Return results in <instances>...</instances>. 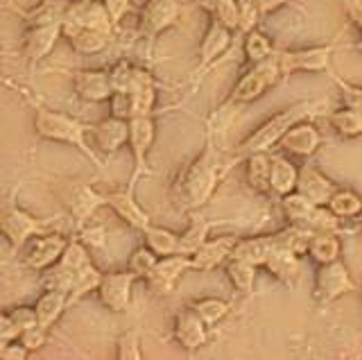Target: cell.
<instances>
[{"mask_svg":"<svg viewBox=\"0 0 362 360\" xmlns=\"http://www.w3.org/2000/svg\"><path fill=\"white\" fill-rule=\"evenodd\" d=\"M88 141L90 148L100 150L102 154L118 152L127 143V120L120 118H107L98 125H88Z\"/></svg>","mask_w":362,"mask_h":360,"instance_id":"cell-14","label":"cell"},{"mask_svg":"<svg viewBox=\"0 0 362 360\" xmlns=\"http://www.w3.org/2000/svg\"><path fill=\"white\" fill-rule=\"evenodd\" d=\"M105 204L111 207L118 213V218L124 220L134 229L143 231L147 224H150V216H147V211L141 209L139 202L134 199L132 190H116V193L105 195Z\"/></svg>","mask_w":362,"mask_h":360,"instance_id":"cell-20","label":"cell"},{"mask_svg":"<svg viewBox=\"0 0 362 360\" xmlns=\"http://www.w3.org/2000/svg\"><path fill=\"white\" fill-rule=\"evenodd\" d=\"M45 333L48 331H43L41 326H32V329H25L18 333L16 342H21L28 352H37V349H41L45 344Z\"/></svg>","mask_w":362,"mask_h":360,"instance_id":"cell-48","label":"cell"},{"mask_svg":"<svg viewBox=\"0 0 362 360\" xmlns=\"http://www.w3.org/2000/svg\"><path fill=\"white\" fill-rule=\"evenodd\" d=\"M326 209L339 220H351L358 218L362 211V199L354 190H335L331 199L326 202Z\"/></svg>","mask_w":362,"mask_h":360,"instance_id":"cell-35","label":"cell"},{"mask_svg":"<svg viewBox=\"0 0 362 360\" xmlns=\"http://www.w3.org/2000/svg\"><path fill=\"white\" fill-rule=\"evenodd\" d=\"M190 308L197 313V318L211 326V324H218L220 320L226 318V313H229V303L224 299H218V297H206V299H199L195 303H190Z\"/></svg>","mask_w":362,"mask_h":360,"instance_id":"cell-42","label":"cell"},{"mask_svg":"<svg viewBox=\"0 0 362 360\" xmlns=\"http://www.w3.org/2000/svg\"><path fill=\"white\" fill-rule=\"evenodd\" d=\"M62 28H93L105 35L113 32L102 0H71L62 18Z\"/></svg>","mask_w":362,"mask_h":360,"instance_id":"cell-9","label":"cell"},{"mask_svg":"<svg viewBox=\"0 0 362 360\" xmlns=\"http://www.w3.org/2000/svg\"><path fill=\"white\" fill-rule=\"evenodd\" d=\"M109 82H111V91H124L132 93L136 88H141L145 84H152V75L147 73L141 66H134L132 62H118L113 64L107 71Z\"/></svg>","mask_w":362,"mask_h":360,"instance_id":"cell-23","label":"cell"},{"mask_svg":"<svg viewBox=\"0 0 362 360\" xmlns=\"http://www.w3.org/2000/svg\"><path fill=\"white\" fill-rule=\"evenodd\" d=\"M297 168L290 163V159L281 154L269 156V190L276 195H288L297 186Z\"/></svg>","mask_w":362,"mask_h":360,"instance_id":"cell-27","label":"cell"},{"mask_svg":"<svg viewBox=\"0 0 362 360\" xmlns=\"http://www.w3.org/2000/svg\"><path fill=\"white\" fill-rule=\"evenodd\" d=\"M173 333L177 337V342L188 349V352H195V349L204 347L209 340V333H206V324H204L197 313L192 310L190 306L181 308L175 315V324H173Z\"/></svg>","mask_w":362,"mask_h":360,"instance_id":"cell-17","label":"cell"},{"mask_svg":"<svg viewBox=\"0 0 362 360\" xmlns=\"http://www.w3.org/2000/svg\"><path fill=\"white\" fill-rule=\"evenodd\" d=\"M62 37V23H52V25H37V28H28L25 39H23V57L30 64H39L50 54L54 48V43Z\"/></svg>","mask_w":362,"mask_h":360,"instance_id":"cell-16","label":"cell"},{"mask_svg":"<svg viewBox=\"0 0 362 360\" xmlns=\"http://www.w3.org/2000/svg\"><path fill=\"white\" fill-rule=\"evenodd\" d=\"M281 207H283V213L288 216V220H290L292 224H299V227H301V224L305 222V218L310 216V211H313L317 204H313L310 199H305L301 193H297V190H292V193L283 195Z\"/></svg>","mask_w":362,"mask_h":360,"instance_id":"cell-41","label":"cell"},{"mask_svg":"<svg viewBox=\"0 0 362 360\" xmlns=\"http://www.w3.org/2000/svg\"><path fill=\"white\" fill-rule=\"evenodd\" d=\"M62 37L68 39L71 48L82 54H95L109 46V37L93 28H62Z\"/></svg>","mask_w":362,"mask_h":360,"instance_id":"cell-25","label":"cell"},{"mask_svg":"<svg viewBox=\"0 0 362 360\" xmlns=\"http://www.w3.org/2000/svg\"><path fill=\"white\" fill-rule=\"evenodd\" d=\"M328 122L331 127L344 139H356L362 134V114L360 109L354 107H344V109H337L328 116Z\"/></svg>","mask_w":362,"mask_h":360,"instance_id":"cell-36","label":"cell"},{"mask_svg":"<svg viewBox=\"0 0 362 360\" xmlns=\"http://www.w3.org/2000/svg\"><path fill=\"white\" fill-rule=\"evenodd\" d=\"M154 137H156V127H154L152 114L132 116L127 120V143L134 152V170H132L129 186H127V190H132V193L136 188V182L147 173V152L152 148Z\"/></svg>","mask_w":362,"mask_h":360,"instance_id":"cell-5","label":"cell"},{"mask_svg":"<svg viewBox=\"0 0 362 360\" xmlns=\"http://www.w3.org/2000/svg\"><path fill=\"white\" fill-rule=\"evenodd\" d=\"M297 193H301L305 199H310L317 207H326V202L331 199L335 193V184L328 177H324L320 170L315 168H303L297 173V186H294Z\"/></svg>","mask_w":362,"mask_h":360,"instance_id":"cell-19","label":"cell"},{"mask_svg":"<svg viewBox=\"0 0 362 360\" xmlns=\"http://www.w3.org/2000/svg\"><path fill=\"white\" fill-rule=\"evenodd\" d=\"M224 173H226L224 159L220 156V150H218V145H215L213 137H209L204 152L197 159H192L175 179L173 199L177 209L190 211V209L206 204Z\"/></svg>","mask_w":362,"mask_h":360,"instance_id":"cell-1","label":"cell"},{"mask_svg":"<svg viewBox=\"0 0 362 360\" xmlns=\"http://www.w3.org/2000/svg\"><path fill=\"white\" fill-rule=\"evenodd\" d=\"M274 43H272L263 32H258L256 28L254 30H249L247 35H245V41H243V52H245V57L249 64H258V62H263L267 57H272L274 54Z\"/></svg>","mask_w":362,"mask_h":360,"instance_id":"cell-37","label":"cell"},{"mask_svg":"<svg viewBox=\"0 0 362 360\" xmlns=\"http://www.w3.org/2000/svg\"><path fill=\"white\" fill-rule=\"evenodd\" d=\"M18 337V329L11 324L7 313H0V342H11Z\"/></svg>","mask_w":362,"mask_h":360,"instance_id":"cell-51","label":"cell"},{"mask_svg":"<svg viewBox=\"0 0 362 360\" xmlns=\"http://www.w3.org/2000/svg\"><path fill=\"white\" fill-rule=\"evenodd\" d=\"M45 229V222L30 216L28 211L18 207H3L0 209V233L14 252H18L32 236H37Z\"/></svg>","mask_w":362,"mask_h":360,"instance_id":"cell-8","label":"cell"},{"mask_svg":"<svg viewBox=\"0 0 362 360\" xmlns=\"http://www.w3.org/2000/svg\"><path fill=\"white\" fill-rule=\"evenodd\" d=\"M100 207H105V195H100L98 190H93L90 186H75L73 199H71V213L79 224L90 220V216H93Z\"/></svg>","mask_w":362,"mask_h":360,"instance_id":"cell-29","label":"cell"},{"mask_svg":"<svg viewBox=\"0 0 362 360\" xmlns=\"http://www.w3.org/2000/svg\"><path fill=\"white\" fill-rule=\"evenodd\" d=\"M335 52V41L324 43V46L301 48V50H276V62L281 75L308 71V73H322L331 71V57Z\"/></svg>","mask_w":362,"mask_h":360,"instance_id":"cell-6","label":"cell"},{"mask_svg":"<svg viewBox=\"0 0 362 360\" xmlns=\"http://www.w3.org/2000/svg\"><path fill=\"white\" fill-rule=\"evenodd\" d=\"M188 269H192L190 265V256L186 254H168V256H158L154 267L150 269V274H147V284L152 286V290L161 292V295H168V292H173L175 284L184 277Z\"/></svg>","mask_w":362,"mask_h":360,"instance_id":"cell-12","label":"cell"},{"mask_svg":"<svg viewBox=\"0 0 362 360\" xmlns=\"http://www.w3.org/2000/svg\"><path fill=\"white\" fill-rule=\"evenodd\" d=\"M247 184L256 193H267L269 190V154L256 152L247 156Z\"/></svg>","mask_w":362,"mask_h":360,"instance_id":"cell-34","label":"cell"},{"mask_svg":"<svg viewBox=\"0 0 362 360\" xmlns=\"http://www.w3.org/2000/svg\"><path fill=\"white\" fill-rule=\"evenodd\" d=\"M272 236V245L274 247H283V250H290L292 254L303 256L305 250H308V240L313 231L299 227V224H290V227L281 229L276 233H269Z\"/></svg>","mask_w":362,"mask_h":360,"instance_id":"cell-33","label":"cell"},{"mask_svg":"<svg viewBox=\"0 0 362 360\" xmlns=\"http://www.w3.org/2000/svg\"><path fill=\"white\" fill-rule=\"evenodd\" d=\"M143 233H145V245L150 247L156 256L177 254V238H179L177 233L161 229V227H152V224H147Z\"/></svg>","mask_w":362,"mask_h":360,"instance_id":"cell-40","label":"cell"},{"mask_svg":"<svg viewBox=\"0 0 362 360\" xmlns=\"http://www.w3.org/2000/svg\"><path fill=\"white\" fill-rule=\"evenodd\" d=\"M34 132H37L41 139L71 143L84 156H88L95 166H102L95 150L90 148V143H88V125H84V122L66 116L62 111L39 107L37 114H34Z\"/></svg>","mask_w":362,"mask_h":360,"instance_id":"cell-3","label":"cell"},{"mask_svg":"<svg viewBox=\"0 0 362 360\" xmlns=\"http://www.w3.org/2000/svg\"><path fill=\"white\" fill-rule=\"evenodd\" d=\"M75 93L86 103H105L111 98V82L105 71H79L73 80Z\"/></svg>","mask_w":362,"mask_h":360,"instance_id":"cell-22","label":"cell"},{"mask_svg":"<svg viewBox=\"0 0 362 360\" xmlns=\"http://www.w3.org/2000/svg\"><path fill=\"white\" fill-rule=\"evenodd\" d=\"M238 7V32L247 35L249 30H254L260 21V9L256 0H235Z\"/></svg>","mask_w":362,"mask_h":360,"instance_id":"cell-43","label":"cell"},{"mask_svg":"<svg viewBox=\"0 0 362 360\" xmlns=\"http://www.w3.org/2000/svg\"><path fill=\"white\" fill-rule=\"evenodd\" d=\"M235 245V238H218V240H204L195 252L190 254V265L192 269L199 272H211L213 267H218L229 258L231 250Z\"/></svg>","mask_w":362,"mask_h":360,"instance_id":"cell-21","label":"cell"},{"mask_svg":"<svg viewBox=\"0 0 362 360\" xmlns=\"http://www.w3.org/2000/svg\"><path fill=\"white\" fill-rule=\"evenodd\" d=\"M102 279V272L93 265V263H84L82 267H77L73 272V284H71V290H68V306L75 301H79L82 297H86L88 292L98 290V284Z\"/></svg>","mask_w":362,"mask_h":360,"instance_id":"cell-31","label":"cell"},{"mask_svg":"<svg viewBox=\"0 0 362 360\" xmlns=\"http://www.w3.org/2000/svg\"><path fill=\"white\" fill-rule=\"evenodd\" d=\"M211 16L222 23L224 28H229L231 32L238 30V7H235V0H215V7Z\"/></svg>","mask_w":362,"mask_h":360,"instance_id":"cell-45","label":"cell"},{"mask_svg":"<svg viewBox=\"0 0 362 360\" xmlns=\"http://www.w3.org/2000/svg\"><path fill=\"white\" fill-rule=\"evenodd\" d=\"M272 250H274V245H272V236H258V238L235 240L229 256L243 258V261L252 263L254 267H260L265 263V258Z\"/></svg>","mask_w":362,"mask_h":360,"instance_id":"cell-30","label":"cell"},{"mask_svg":"<svg viewBox=\"0 0 362 360\" xmlns=\"http://www.w3.org/2000/svg\"><path fill=\"white\" fill-rule=\"evenodd\" d=\"M211 227H213V224L206 222L204 218H195V220L190 222V227L186 229V233H181L179 238H177V252L190 256L204 240L209 238Z\"/></svg>","mask_w":362,"mask_h":360,"instance_id":"cell-39","label":"cell"},{"mask_svg":"<svg viewBox=\"0 0 362 360\" xmlns=\"http://www.w3.org/2000/svg\"><path fill=\"white\" fill-rule=\"evenodd\" d=\"M179 18L177 0H147L139 16V32L143 39L154 41L163 30L175 25Z\"/></svg>","mask_w":362,"mask_h":360,"instance_id":"cell-10","label":"cell"},{"mask_svg":"<svg viewBox=\"0 0 362 360\" xmlns=\"http://www.w3.org/2000/svg\"><path fill=\"white\" fill-rule=\"evenodd\" d=\"M68 3H71V0H41L39 5H34L28 12H21V16L25 21L28 28L62 23Z\"/></svg>","mask_w":362,"mask_h":360,"instance_id":"cell-28","label":"cell"},{"mask_svg":"<svg viewBox=\"0 0 362 360\" xmlns=\"http://www.w3.org/2000/svg\"><path fill=\"white\" fill-rule=\"evenodd\" d=\"M134 274L129 269L124 272H113V274H102L98 284V295L100 301L113 313H124L132 303V286H134Z\"/></svg>","mask_w":362,"mask_h":360,"instance_id":"cell-13","label":"cell"},{"mask_svg":"<svg viewBox=\"0 0 362 360\" xmlns=\"http://www.w3.org/2000/svg\"><path fill=\"white\" fill-rule=\"evenodd\" d=\"M195 5L199 7V9H204V12H213V7H215V0H195Z\"/></svg>","mask_w":362,"mask_h":360,"instance_id":"cell-53","label":"cell"},{"mask_svg":"<svg viewBox=\"0 0 362 360\" xmlns=\"http://www.w3.org/2000/svg\"><path fill=\"white\" fill-rule=\"evenodd\" d=\"M267 267V272L279 279L281 284H286V286H294L297 284V279H299V256L297 254H292L290 250H283V247H274L267 258H265V263Z\"/></svg>","mask_w":362,"mask_h":360,"instance_id":"cell-24","label":"cell"},{"mask_svg":"<svg viewBox=\"0 0 362 360\" xmlns=\"http://www.w3.org/2000/svg\"><path fill=\"white\" fill-rule=\"evenodd\" d=\"M156 254L150 250V247H139L134 254H132V258H129V272L134 274V277H147L150 274V269L154 267V263H156Z\"/></svg>","mask_w":362,"mask_h":360,"instance_id":"cell-44","label":"cell"},{"mask_svg":"<svg viewBox=\"0 0 362 360\" xmlns=\"http://www.w3.org/2000/svg\"><path fill=\"white\" fill-rule=\"evenodd\" d=\"M231 39H233V32L229 28H224L222 23H218L215 18H211V25H209L206 35H204V39H202V46H199V64H197V71H195L197 82H202L206 71L213 69L222 54L229 50Z\"/></svg>","mask_w":362,"mask_h":360,"instance_id":"cell-11","label":"cell"},{"mask_svg":"<svg viewBox=\"0 0 362 360\" xmlns=\"http://www.w3.org/2000/svg\"><path fill=\"white\" fill-rule=\"evenodd\" d=\"M305 254H310L313 261L317 263H331L339 258V238L337 233H328V231H320L313 233L308 240V250Z\"/></svg>","mask_w":362,"mask_h":360,"instance_id":"cell-32","label":"cell"},{"mask_svg":"<svg viewBox=\"0 0 362 360\" xmlns=\"http://www.w3.org/2000/svg\"><path fill=\"white\" fill-rule=\"evenodd\" d=\"M286 3H288V0H256V5L260 9V16L276 12V9H281Z\"/></svg>","mask_w":362,"mask_h":360,"instance_id":"cell-52","label":"cell"},{"mask_svg":"<svg viewBox=\"0 0 362 360\" xmlns=\"http://www.w3.org/2000/svg\"><path fill=\"white\" fill-rule=\"evenodd\" d=\"M354 290H356L354 279H351L346 265L339 263V258L331 263H322L320 269H317L313 295L320 303H331Z\"/></svg>","mask_w":362,"mask_h":360,"instance_id":"cell-7","label":"cell"},{"mask_svg":"<svg viewBox=\"0 0 362 360\" xmlns=\"http://www.w3.org/2000/svg\"><path fill=\"white\" fill-rule=\"evenodd\" d=\"M28 356H30V352L25 347H23L21 342H16V340H11V342L5 344L3 354H0V360H23Z\"/></svg>","mask_w":362,"mask_h":360,"instance_id":"cell-50","label":"cell"},{"mask_svg":"<svg viewBox=\"0 0 362 360\" xmlns=\"http://www.w3.org/2000/svg\"><path fill=\"white\" fill-rule=\"evenodd\" d=\"M66 238L62 233H41L37 240L30 245V250L25 254V265L30 269H48L50 265L57 263V258L62 256L64 247H66Z\"/></svg>","mask_w":362,"mask_h":360,"instance_id":"cell-18","label":"cell"},{"mask_svg":"<svg viewBox=\"0 0 362 360\" xmlns=\"http://www.w3.org/2000/svg\"><path fill=\"white\" fill-rule=\"evenodd\" d=\"M102 5H105V9H107L111 25L116 28V25L120 23V21H122V16L127 14L129 0H102Z\"/></svg>","mask_w":362,"mask_h":360,"instance_id":"cell-49","label":"cell"},{"mask_svg":"<svg viewBox=\"0 0 362 360\" xmlns=\"http://www.w3.org/2000/svg\"><path fill=\"white\" fill-rule=\"evenodd\" d=\"M279 143L283 145V150L294 156H313L322 145V134L313 122L301 120V122H294L290 129H286V134L279 139Z\"/></svg>","mask_w":362,"mask_h":360,"instance_id":"cell-15","label":"cell"},{"mask_svg":"<svg viewBox=\"0 0 362 360\" xmlns=\"http://www.w3.org/2000/svg\"><path fill=\"white\" fill-rule=\"evenodd\" d=\"M68 306V295L62 290H45L43 295L34 303V313H37V326L48 331L50 326L62 318V313Z\"/></svg>","mask_w":362,"mask_h":360,"instance_id":"cell-26","label":"cell"},{"mask_svg":"<svg viewBox=\"0 0 362 360\" xmlns=\"http://www.w3.org/2000/svg\"><path fill=\"white\" fill-rule=\"evenodd\" d=\"M226 277L240 292H252L256 281V267L252 263L243 261V258L229 256L226 258Z\"/></svg>","mask_w":362,"mask_h":360,"instance_id":"cell-38","label":"cell"},{"mask_svg":"<svg viewBox=\"0 0 362 360\" xmlns=\"http://www.w3.org/2000/svg\"><path fill=\"white\" fill-rule=\"evenodd\" d=\"M5 344H7V342H0V354H3V349H5Z\"/></svg>","mask_w":362,"mask_h":360,"instance_id":"cell-54","label":"cell"},{"mask_svg":"<svg viewBox=\"0 0 362 360\" xmlns=\"http://www.w3.org/2000/svg\"><path fill=\"white\" fill-rule=\"evenodd\" d=\"M118 358L120 360H141V335L139 331H129L118 337Z\"/></svg>","mask_w":362,"mask_h":360,"instance_id":"cell-46","label":"cell"},{"mask_svg":"<svg viewBox=\"0 0 362 360\" xmlns=\"http://www.w3.org/2000/svg\"><path fill=\"white\" fill-rule=\"evenodd\" d=\"M7 315H9L11 324L18 329V333L25 331V329H32V326H37V313H34V306H16V308H11Z\"/></svg>","mask_w":362,"mask_h":360,"instance_id":"cell-47","label":"cell"},{"mask_svg":"<svg viewBox=\"0 0 362 360\" xmlns=\"http://www.w3.org/2000/svg\"><path fill=\"white\" fill-rule=\"evenodd\" d=\"M324 107H326V100H303V103L290 105L283 111H279V114L267 118L256 132L249 134L245 141L238 143V148L224 159V168L229 170V168L235 166L238 161H245L249 154L269 152L272 145H276L279 139L286 134V129H290L294 122H301V120H308V118L317 116Z\"/></svg>","mask_w":362,"mask_h":360,"instance_id":"cell-2","label":"cell"},{"mask_svg":"<svg viewBox=\"0 0 362 360\" xmlns=\"http://www.w3.org/2000/svg\"><path fill=\"white\" fill-rule=\"evenodd\" d=\"M281 77L283 75H281L279 62H276V50H274L272 57L258 62V64H252V69L233 84L224 107H240L247 103H254V100H258L260 95H265Z\"/></svg>","mask_w":362,"mask_h":360,"instance_id":"cell-4","label":"cell"}]
</instances>
